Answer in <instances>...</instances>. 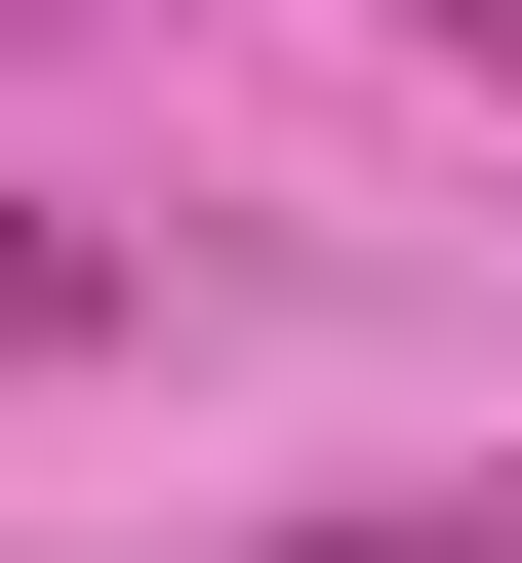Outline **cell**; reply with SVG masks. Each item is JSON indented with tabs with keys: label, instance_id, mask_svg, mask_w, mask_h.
<instances>
[{
	"label": "cell",
	"instance_id": "1",
	"mask_svg": "<svg viewBox=\"0 0 522 563\" xmlns=\"http://www.w3.org/2000/svg\"><path fill=\"white\" fill-rule=\"evenodd\" d=\"M0 363H121V242L81 201H0Z\"/></svg>",
	"mask_w": 522,
	"mask_h": 563
},
{
	"label": "cell",
	"instance_id": "2",
	"mask_svg": "<svg viewBox=\"0 0 522 563\" xmlns=\"http://www.w3.org/2000/svg\"><path fill=\"white\" fill-rule=\"evenodd\" d=\"M402 41H482V81H522V0H402Z\"/></svg>",
	"mask_w": 522,
	"mask_h": 563
}]
</instances>
